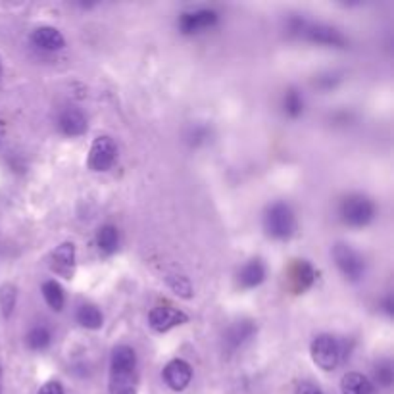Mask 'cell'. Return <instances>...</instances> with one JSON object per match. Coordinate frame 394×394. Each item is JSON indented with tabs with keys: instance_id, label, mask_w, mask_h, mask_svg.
<instances>
[{
	"instance_id": "6da1fadb",
	"label": "cell",
	"mask_w": 394,
	"mask_h": 394,
	"mask_svg": "<svg viewBox=\"0 0 394 394\" xmlns=\"http://www.w3.org/2000/svg\"><path fill=\"white\" fill-rule=\"evenodd\" d=\"M137 354L127 344L114 348L110 360V394H137Z\"/></svg>"
},
{
	"instance_id": "7a4b0ae2",
	"label": "cell",
	"mask_w": 394,
	"mask_h": 394,
	"mask_svg": "<svg viewBox=\"0 0 394 394\" xmlns=\"http://www.w3.org/2000/svg\"><path fill=\"white\" fill-rule=\"evenodd\" d=\"M264 229L270 237L277 238V241L291 238L296 231V218L291 206L285 202H275L270 206L264 216Z\"/></svg>"
},
{
	"instance_id": "3957f363",
	"label": "cell",
	"mask_w": 394,
	"mask_h": 394,
	"mask_svg": "<svg viewBox=\"0 0 394 394\" xmlns=\"http://www.w3.org/2000/svg\"><path fill=\"white\" fill-rule=\"evenodd\" d=\"M340 219L350 227H366L375 216V206L364 195H348L339 208Z\"/></svg>"
},
{
	"instance_id": "277c9868",
	"label": "cell",
	"mask_w": 394,
	"mask_h": 394,
	"mask_svg": "<svg viewBox=\"0 0 394 394\" xmlns=\"http://www.w3.org/2000/svg\"><path fill=\"white\" fill-rule=\"evenodd\" d=\"M313 364L323 371H333L342 360V348L333 335H318L310 347Z\"/></svg>"
},
{
	"instance_id": "5b68a950",
	"label": "cell",
	"mask_w": 394,
	"mask_h": 394,
	"mask_svg": "<svg viewBox=\"0 0 394 394\" xmlns=\"http://www.w3.org/2000/svg\"><path fill=\"white\" fill-rule=\"evenodd\" d=\"M333 258L340 273L350 281H360L366 273V262L350 245L339 243L333 248Z\"/></svg>"
},
{
	"instance_id": "8992f818",
	"label": "cell",
	"mask_w": 394,
	"mask_h": 394,
	"mask_svg": "<svg viewBox=\"0 0 394 394\" xmlns=\"http://www.w3.org/2000/svg\"><path fill=\"white\" fill-rule=\"evenodd\" d=\"M117 158V146L108 135L96 137L88 152V168L93 171H108Z\"/></svg>"
},
{
	"instance_id": "52a82bcc",
	"label": "cell",
	"mask_w": 394,
	"mask_h": 394,
	"mask_svg": "<svg viewBox=\"0 0 394 394\" xmlns=\"http://www.w3.org/2000/svg\"><path fill=\"white\" fill-rule=\"evenodd\" d=\"M187 321L189 315L171 304H158L149 313V323L156 333H168L173 327L185 325Z\"/></svg>"
},
{
	"instance_id": "ba28073f",
	"label": "cell",
	"mask_w": 394,
	"mask_h": 394,
	"mask_svg": "<svg viewBox=\"0 0 394 394\" xmlns=\"http://www.w3.org/2000/svg\"><path fill=\"white\" fill-rule=\"evenodd\" d=\"M50 272L64 279H74L75 275V245L74 243H62L48 256Z\"/></svg>"
},
{
	"instance_id": "9c48e42d",
	"label": "cell",
	"mask_w": 394,
	"mask_h": 394,
	"mask_svg": "<svg viewBox=\"0 0 394 394\" xmlns=\"http://www.w3.org/2000/svg\"><path fill=\"white\" fill-rule=\"evenodd\" d=\"M162 377L171 390H185L192 381V367H190L189 361L177 358V360H171L168 366L163 367Z\"/></svg>"
},
{
	"instance_id": "30bf717a",
	"label": "cell",
	"mask_w": 394,
	"mask_h": 394,
	"mask_svg": "<svg viewBox=\"0 0 394 394\" xmlns=\"http://www.w3.org/2000/svg\"><path fill=\"white\" fill-rule=\"evenodd\" d=\"M218 23V12L214 10H195V12H185L179 20V28L185 35L200 33L202 29L214 28Z\"/></svg>"
},
{
	"instance_id": "8fae6325",
	"label": "cell",
	"mask_w": 394,
	"mask_h": 394,
	"mask_svg": "<svg viewBox=\"0 0 394 394\" xmlns=\"http://www.w3.org/2000/svg\"><path fill=\"white\" fill-rule=\"evenodd\" d=\"M313 281H315V272L312 265L308 264L306 260H294V264L289 270V283H291L292 291L296 294L306 292L313 285Z\"/></svg>"
},
{
	"instance_id": "7c38bea8",
	"label": "cell",
	"mask_w": 394,
	"mask_h": 394,
	"mask_svg": "<svg viewBox=\"0 0 394 394\" xmlns=\"http://www.w3.org/2000/svg\"><path fill=\"white\" fill-rule=\"evenodd\" d=\"M31 42H33L35 47L42 48V50H50V52L62 50V48L66 47L64 35L56 28H50V25H42V28L35 29L33 33H31Z\"/></svg>"
},
{
	"instance_id": "4fadbf2b",
	"label": "cell",
	"mask_w": 394,
	"mask_h": 394,
	"mask_svg": "<svg viewBox=\"0 0 394 394\" xmlns=\"http://www.w3.org/2000/svg\"><path fill=\"white\" fill-rule=\"evenodd\" d=\"M58 125H60V131L64 135L79 137L87 131V117L83 116V112L79 110L69 108L62 114Z\"/></svg>"
},
{
	"instance_id": "5bb4252c",
	"label": "cell",
	"mask_w": 394,
	"mask_h": 394,
	"mask_svg": "<svg viewBox=\"0 0 394 394\" xmlns=\"http://www.w3.org/2000/svg\"><path fill=\"white\" fill-rule=\"evenodd\" d=\"M340 390L342 394H375V387L366 375L350 371L340 381Z\"/></svg>"
},
{
	"instance_id": "9a60e30c",
	"label": "cell",
	"mask_w": 394,
	"mask_h": 394,
	"mask_svg": "<svg viewBox=\"0 0 394 394\" xmlns=\"http://www.w3.org/2000/svg\"><path fill=\"white\" fill-rule=\"evenodd\" d=\"M265 267L260 260H250L238 273V283L243 289H254L264 283Z\"/></svg>"
},
{
	"instance_id": "2e32d148",
	"label": "cell",
	"mask_w": 394,
	"mask_h": 394,
	"mask_svg": "<svg viewBox=\"0 0 394 394\" xmlns=\"http://www.w3.org/2000/svg\"><path fill=\"white\" fill-rule=\"evenodd\" d=\"M306 37L310 41L320 42V45H331V47H342L344 39L342 35L333 28H327V25H310L306 28Z\"/></svg>"
},
{
	"instance_id": "e0dca14e",
	"label": "cell",
	"mask_w": 394,
	"mask_h": 394,
	"mask_svg": "<svg viewBox=\"0 0 394 394\" xmlns=\"http://www.w3.org/2000/svg\"><path fill=\"white\" fill-rule=\"evenodd\" d=\"M254 333H256V327L252 321H238L233 327H229V331L225 335V342L229 344V348H238L243 342L252 339Z\"/></svg>"
},
{
	"instance_id": "ac0fdd59",
	"label": "cell",
	"mask_w": 394,
	"mask_h": 394,
	"mask_svg": "<svg viewBox=\"0 0 394 394\" xmlns=\"http://www.w3.org/2000/svg\"><path fill=\"white\" fill-rule=\"evenodd\" d=\"M117 245H120V235H117V229L114 225H103L98 233H96V246L98 250L103 252L104 256H110L117 250Z\"/></svg>"
},
{
	"instance_id": "d6986e66",
	"label": "cell",
	"mask_w": 394,
	"mask_h": 394,
	"mask_svg": "<svg viewBox=\"0 0 394 394\" xmlns=\"http://www.w3.org/2000/svg\"><path fill=\"white\" fill-rule=\"evenodd\" d=\"M75 318H77V323L85 329H100L104 323V318H103V312L98 310L96 306L93 304H83L79 306L77 313H75Z\"/></svg>"
},
{
	"instance_id": "ffe728a7",
	"label": "cell",
	"mask_w": 394,
	"mask_h": 394,
	"mask_svg": "<svg viewBox=\"0 0 394 394\" xmlns=\"http://www.w3.org/2000/svg\"><path fill=\"white\" fill-rule=\"evenodd\" d=\"M42 296L47 300V304L54 312H62L64 310V304H66V296H64V289L60 286V283L56 281H47L42 285Z\"/></svg>"
},
{
	"instance_id": "44dd1931",
	"label": "cell",
	"mask_w": 394,
	"mask_h": 394,
	"mask_svg": "<svg viewBox=\"0 0 394 394\" xmlns=\"http://www.w3.org/2000/svg\"><path fill=\"white\" fill-rule=\"evenodd\" d=\"M50 340H52V335H50V331H48L45 325L33 327L28 333V347L31 348V350H37V352L48 348Z\"/></svg>"
},
{
	"instance_id": "7402d4cb",
	"label": "cell",
	"mask_w": 394,
	"mask_h": 394,
	"mask_svg": "<svg viewBox=\"0 0 394 394\" xmlns=\"http://www.w3.org/2000/svg\"><path fill=\"white\" fill-rule=\"evenodd\" d=\"M283 108L289 117H299L304 112V100L296 88H289L283 98Z\"/></svg>"
},
{
	"instance_id": "603a6c76",
	"label": "cell",
	"mask_w": 394,
	"mask_h": 394,
	"mask_svg": "<svg viewBox=\"0 0 394 394\" xmlns=\"http://www.w3.org/2000/svg\"><path fill=\"white\" fill-rule=\"evenodd\" d=\"M16 299H18V291H16L14 285L6 283L0 289V308H2L4 318H10V313L14 312Z\"/></svg>"
},
{
	"instance_id": "cb8c5ba5",
	"label": "cell",
	"mask_w": 394,
	"mask_h": 394,
	"mask_svg": "<svg viewBox=\"0 0 394 394\" xmlns=\"http://www.w3.org/2000/svg\"><path fill=\"white\" fill-rule=\"evenodd\" d=\"M170 286L175 291V294L183 296V299H190L192 296V286H190V281L183 275H173L170 277Z\"/></svg>"
},
{
	"instance_id": "d4e9b609",
	"label": "cell",
	"mask_w": 394,
	"mask_h": 394,
	"mask_svg": "<svg viewBox=\"0 0 394 394\" xmlns=\"http://www.w3.org/2000/svg\"><path fill=\"white\" fill-rule=\"evenodd\" d=\"M393 366H390V361H381L379 366L375 367V379L379 385L383 387H390L393 385Z\"/></svg>"
},
{
	"instance_id": "484cf974",
	"label": "cell",
	"mask_w": 394,
	"mask_h": 394,
	"mask_svg": "<svg viewBox=\"0 0 394 394\" xmlns=\"http://www.w3.org/2000/svg\"><path fill=\"white\" fill-rule=\"evenodd\" d=\"M39 394H64V387L58 381H48L47 385H42Z\"/></svg>"
},
{
	"instance_id": "4316f807",
	"label": "cell",
	"mask_w": 394,
	"mask_h": 394,
	"mask_svg": "<svg viewBox=\"0 0 394 394\" xmlns=\"http://www.w3.org/2000/svg\"><path fill=\"white\" fill-rule=\"evenodd\" d=\"M294 394H323V393H321V388L315 387L313 383H300Z\"/></svg>"
},
{
	"instance_id": "83f0119b",
	"label": "cell",
	"mask_w": 394,
	"mask_h": 394,
	"mask_svg": "<svg viewBox=\"0 0 394 394\" xmlns=\"http://www.w3.org/2000/svg\"><path fill=\"white\" fill-rule=\"evenodd\" d=\"M385 310H387L388 313H393V302H390V296H388L387 302H385Z\"/></svg>"
},
{
	"instance_id": "f1b7e54d",
	"label": "cell",
	"mask_w": 394,
	"mask_h": 394,
	"mask_svg": "<svg viewBox=\"0 0 394 394\" xmlns=\"http://www.w3.org/2000/svg\"><path fill=\"white\" fill-rule=\"evenodd\" d=\"M0 75H2V62H0Z\"/></svg>"
},
{
	"instance_id": "f546056e",
	"label": "cell",
	"mask_w": 394,
	"mask_h": 394,
	"mask_svg": "<svg viewBox=\"0 0 394 394\" xmlns=\"http://www.w3.org/2000/svg\"><path fill=\"white\" fill-rule=\"evenodd\" d=\"M0 377H2V369H0Z\"/></svg>"
}]
</instances>
